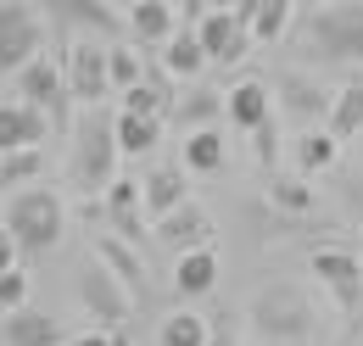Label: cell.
I'll use <instances>...</instances> for the list:
<instances>
[{
    "instance_id": "6da1fadb",
    "label": "cell",
    "mask_w": 363,
    "mask_h": 346,
    "mask_svg": "<svg viewBox=\"0 0 363 346\" xmlns=\"http://www.w3.org/2000/svg\"><path fill=\"white\" fill-rule=\"evenodd\" d=\"M67 184L79 196H101L112 179H118V162H123V145H118V118L101 112V106H84L73 118V134H67Z\"/></svg>"
},
{
    "instance_id": "7a4b0ae2",
    "label": "cell",
    "mask_w": 363,
    "mask_h": 346,
    "mask_svg": "<svg viewBox=\"0 0 363 346\" xmlns=\"http://www.w3.org/2000/svg\"><path fill=\"white\" fill-rule=\"evenodd\" d=\"M291 40L313 62H335V67H358L363 62V0H335V6H313L296 17Z\"/></svg>"
},
{
    "instance_id": "3957f363",
    "label": "cell",
    "mask_w": 363,
    "mask_h": 346,
    "mask_svg": "<svg viewBox=\"0 0 363 346\" xmlns=\"http://www.w3.org/2000/svg\"><path fill=\"white\" fill-rule=\"evenodd\" d=\"M0 223L17 235L23 257H40V252H56V240H62V229H67V207H62L56 190H17V196L6 201V218H0Z\"/></svg>"
},
{
    "instance_id": "277c9868",
    "label": "cell",
    "mask_w": 363,
    "mask_h": 346,
    "mask_svg": "<svg viewBox=\"0 0 363 346\" xmlns=\"http://www.w3.org/2000/svg\"><path fill=\"white\" fill-rule=\"evenodd\" d=\"M252 330L279 346H308L318 335V313L296 285H269L252 296Z\"/></svg>"
},
{
    "instance_id": "5b68a950",
    "label": "cell",
    "mask_w": 363,
    "mask_h": 346,
    "mask_svg": "<svg viewBox=\"0 0 363 346\" xmlns=\"http://www.w3.org/2000/svg\"><path fill=\"white\" fill-rule=\"evenodd\" d=\"M73 291H79V302H84V313H90L95 324H112V330H118V324H129V313H135L129 285L95 257V252H84V257L73 262Z\"/></svg>"
},
{
    "instance_id": "8992f818",
    "label": "cell",
    "mask_w": 363,
    "mask_h": 346,
    "mask_svg": "<svg viewBox=\"0 0 363 346\" xmlns=\"http://www.w3.org/2000/svg\"><path fill=\"white\" fill-rule=\"evenodd\" d=\"M308 268H313L318 285L330 291L335 313L352 318V330H358V318H363V257L347 252V246H313V252H308Z\"/></svg>"
},
{
    "instance_id": "52a82bcc",
    "label": "cell",
    "mask_w": 363,
    "mask_h": 346,
    "mask_svg": "<svg viewBox=\"0 0 363 346\" xmlns=\"http://www.w3.org/2000/svg\"><path fill=\"white\" fill-rule=\"evenodd\" d=\"M45 50V17L28 0H0V79H17Z\"/></svg>"
},
{
    "instance_id": "ba28073f",
    "label": "cell",
    "mask_w": 363,
    "mask_h": 346,
    "mask_svg": "<svg viewBox=\"0 0 363 346\" xmlns=\"http://www.w3.org/2000/svg\"><path fill=\"white\" fill-rule=\"evenodd\" d=\"M17 95L34 101V106H45L56 134H73V89H67V73H62L56 56H34V62L17 73Z\"/></svg>"
},
{
    "instance_id": "9c48e42d",
    "label": "cell",
    "mask_w": 363,
    "mask_h": 346,
    "mask_svg": "<svg viewBox=\"0 0 363 346\" xmlns=\"http://www.w3.org/2000/svg\"><path fill=\"white\" fill-rule=\"evenodd\" d=\"M67 62H62V73H67V89H73V101H84V106H101L106 95H112V45H95V40H67L62 50Z\"/></svg>"
},
{
    "instance_id": "30bf717a",
    "label": "cell",
    "mask_w": 363,
    "mask_h": 346,
    "mask_svg": "<svg viewBox=\"0 0 363 346\" xmlns=\"http://www.w3.org/2000/svg\"><path fill=\"white\" fill-rule=\"evenodd\" d=\"M101 218H106V229H112V235H123V240H135V246H145V240H151V235H145V223H151L145 196H140L135 179H123V173L101 190Z\"/></svg>"
},
{
    "instance_id": "8fae6325",
    "label": "cell",
    "mask_w": 363,
    "mask_h": 346,
    "mask_svg": "<svg viewBox=\"0 0 363 346\" xmlns=\"http://www.w3.org/2000/svg\"><path fill=\"white\" fill-rule=\"evenodd\" d=\"M274 106H279L291 123H318V118H330L335 89H324L318 79H308V73H279V84H274Z\"/></svg>"
},
{
    "instance_id": "7c38bea8",
    "label": "cell",
    "mask_w": 363,
    "mask_h": 346,
    "mask_svg": "<svg viewBox=\"0 0 363 346\" xmlns=\"http://www.w3.org/2000/svg\"><path fill=\"white\" fill-rule=\"evenodd\" d=\"M56 123H50L45 106H34V101H0V157L6 151H23V145H45Z\"/></svg>"
},
{
    "instance_id": "4fadbf2b",
    "label": "cell",
    "mask_w": 363,
    "mask_h": 346,
    "mask_svg": "<svg viewBox=\"0 0 363 346\" xmlns=\"http://www.w3.org/2000/svg\"><path fill=\"white\" fill-rule=\"evenodd\" d=\"M123 17H129V34H135L145 50H162V45L179 34V23H184L174 0H129Z\"/></svg>"
},
{
    "instance_id": "5bb4252c",
    "label": "cell",
    "mask_w": 363,
    "mask_h": 346,
    "mask_svg": "<svg viewBox=\"0 0 363 346\" xmlns=\"http://www.w3.org/2000/svg\"><path fill=\"white\" fill-rule=\"evenodd\" d=\"M157 246H168V252H196V246H213V218L201 213L196 201H184L174 213H162L157 223Z\"/></svg>"
},
{
    "instance_id": "9a60e30c",
    "label": "cell",
    "mask_w": 363,
    "mask_h": 346,
    "mask_svg": "<svg viewBox=\"0 0 363 346\" xmlns=\"http://www.w3.org/2000/svg\"><path fill=\"white\" fill-rule=\"evenodd\" d=\"M0 341L6 346H67V324L56 313H40V307H11L6 324H0Z\"/></svg>"
},
{
    "instance_id": "2e32d148",
    "label": "cell",
    "mask_w": 363,
    "mask_h": 346,
    "mask_svg": "<svg viewBox=\"0 0 363 346\" xmlns=\"http://www.w3.org/2000/svg\"><path fill=\"white\" fill-rule=\"evenodd\" d=\"M196 34H201V45H207L213 67H235V62L252 50V28H240L235 11H207V17L196 23Z\"/></svg>"
},
{
    "instance_id": "e0dca14e",
    "label": "cell",
    "mask_w": 363,
    "mask_h": 346,
    "mask_svg": "<svg viewBox=\"0 0 363 346\" xmlns=\"http://www.w3.org/2000/svg\"><path fill=\"white\" fill-rule=\"evenodd\" d=\"M140 196H145V213L157 223L162 213H174V207L190 201V168L184 162H157V168L140 179Z\"/></svg>"
},
{
    "instance_id": "ac0fdd59",
    "label": "cell",
    "mask_w": 363,
    "mask_h": 346,
    "mask_svg": "<svg viewBox=\"0 0 363 346\" xmlns=\"http://www.w3.org/2000/svg\"><path fill=\"white\" fill-rule=\"evenodd\" d=\"M224 118L240 134H252L257 123H269V118H274V89L263 84V79H240V84H229L224 89Z\"/></svg>"
},
{
    "instance_id": "d6986e66",
    "label": "cell",
    "mask_w": 363,
    "mask_h": 346,
    "mask_svg": "<svg viewBox=\"0 0 363 346\" xmlns=\"http://www.w3.org/2000/svg\"><path fill=\"white\" fill-rule=\"evenodd\" d=\"M90 252L106 262L123 285H129V296H135V302H145V257H140L135 240H123V235H90Z\"/></svg>"
},
{
    "instance_id": "ffe728a7",
    "label": "cell",
    "mask_w": 363,
    "mask_h": 346,
    "mask_svg": "<svg viewBox=\"0 0 363 346\" xmlns=\"http://www.w3.org/2000/svg\"><path fill=\"white\" fill-rule=\"evenodd\" d=\"M179 162H184L190 173H201V179L224 173V168H229V145H224V134H218V123H213V129H190V134H184Z\"/></svg>"
},
{
    "instance_id": "44dd1931",
    "label": "cell",
    "mask_w": 363,
    "mask_h": 346,
    "mask_svg": "<svg viewBox=\"0 0 363 346\" xmlns=\"http://www.w3.org/2000/svg\"><path fill=\"white\" fill-rule=\"evenodd\" d=\"M213 285H218V252H213V246H196V252H179V268H174V291H179L184 302L207 296Z\"/></svg>"
},
{
    "instance_id": "7402d4cb",
    "label": "cell",
    "mask_w": 363,
    "mask_h": 346,
    "mask_svg": "<svg viewBox=\"0 0 363 346\" xmlns=\"http://www.w3.org/2000/svg\"><path fill=\"white\" fill-rule=\"evenodd\" d=\"M50 11H62V23H73V28H90L101 40H118V34H129V17H112L101 0H45Z\"/></svg>"
},
{
    "instance_id": "603a6c76",
    "label": "cell",
    "mask_w": 363,
    "mask_h": 346,
    "mask_svg": "<svg viewBox=\"0 0 363 346\" xmlns=\"http://www.w3.org/2000/svg\"><path fill=\"white\" fill-rule=\"evenodd\" d=\"M162 62H168V73H174V79H201V67H207L213 56H207L201 34H196V23H190V28L179 23V34L162 45Z\"/></svg>"
},
{
    "instance_id": "cb8c5ba5",
    "label": "cell",
    "mask_w": 363,
    "mask_h": 346,
    "mask_svg": "<svg viewBox=\"0 0 363 346\" xmlns=\"http://www.w3.org/2000/svg\"><path fill=\"white\" fill-rule=\"evenodd\" d=\"M218 118H224V95H218V89H207V84H196L190 95H179V106H174V118H168V123L190 134V129H213Z\"/></svg>"
},
{
    "instance_id": "d4e9b609",
    "label": "cell",
    "mask_w": 363,
    "mask_h": 346,
    "mask_svg": "<svg viewBox=\"0 0 363 346\" xmlns=\"http://www.w3.org/2000/svg\"><path fill=\"white\" fill-rule=\"evenodd\" d=\"M324 129L335 134L341 145H352V140L363 134V79H352V84H341V89H335V106H330Z\"/></svg>"
},
{
    "instance_id": "484cf974",
    "label": "cell",
    "mask_w": 363,
    "mask_h": 346,
    "mask_svg": "<svg viewBox=\"0 0 363 346\" xmlns=\"http://www.w3.org/2000/svg\"><path fill=\"white\" fill-rule=\"evenodd\" d=\"M118 145H123V157H151V151L162 145V118L118 112Z\"/></svg>"
},
{
    "instance_id": "4316f807",
    "label": "cell",
    "mask_w": 363,
    "mask_h": 346,
    "mask_svg": "<svg viewBox=\"0 0 363 346\" xmlns=\"http://www.w3.org/2000/svg\"><path fill=\"white\" fill-rule=\"evenodd\" d=\"M291 157H296V168H302V173H324V168H335L341 140H335L330 129H308L296 145H291Z\"/></svg>"
},
{
    "instance_id": "83f0119b",
    "label": "cell",
    "mask_w": 363,
    "mask_h": 346,
    "mask_svg": "<svg viewBox=\"0 0 363 346\" xmlns=\"http://www.w3.org/2000/svg\"><path fill=\"white\" fill-rule=\"evenodd\" d=\"M269 207L285 218H308L318 207V190L308 184V179H274L269 184Z\"/></svg>"
},
{
    "instance_id": "f1b7e54d",
    "label": "cell",
    "mask_w": 363,
    "mask_h": 346,
    "mask_svg": "<svg viewBox=\"0 0 363 346\" xmlns=\"http://www.w3.org/2000/svg\"><path fill=\"white\" fill-rule=\"evenodd\" d=\"M213 324H201V313H168L157 324V346H207Z\"/></svg>"
},
{
    "instance_id": "f546056e",
    "label": "cell",
    "mask_w": 363,
    "mask_h": 346,
    "mask_svg": "<svg viewBox=\"0 0 363 346\" xmlns=\"http://www.w3.org/2000/svg\"><path fill=\"white\" fill-rule=\"evenodd\" d=\"M45 168V145H23V151H6L0 157V190H11V184H28L34 173Z\"/></svg>"
},
{
    "instance_id": "4dcf8cb0",
    "label": "cell",
    "mask_w": 363,
    "mask_h": 346,
    "mask_svg": "<svg viewBox=\"0 0 363 346\" xmlns=\"http://www.w3.org/2000/svg\"><path fill=\"white\" fill-rule=\"evenodd\" d=\"M291 11H296V0H269L263 11H257V23H252V40L257 45H279L291 34Z\"/></svg>"
},
{
    "instance_id": "1f68e13d",
    "label": "cell",
    "mask_w": 363,
    "mask_h": 346,
    "mask_svg": "<svg viewBox=\"0 0 363 346\" xmlns=\"http://www.w3.org/2000/svg\"><path fill=\"white\" fill-rule=\"evenodd\" d=\"M140 79H145V56L140 50H129V45L112 40V89L123 95V89H135Z\"/></svg>"
},
{
    "instance_id": "d6a6232c",
    "label": "cell",
    "mask_w": 363,
    "mask_h": 346,
    "mask_svg": "<svg viewBox=\"0 0 363 346\" xmlns=\"http://www.w3.org/2000/svg\"><path fill=\"white\" fill-rule=\"evenodd\" d=\"M279 151H285V145H279V123H257V129H252V157H257V168H279Z\"/></svg>"
},
{
    "instance_id": "836d02e7",
    "label": "cell",
    "mask_w": 363,
    "mask_h": 346,
    "mask_svg": "<svg viewBox=\"0 0 363 346\" xmlns=\"http://www.w3.org/2000/svg\"><path fill=\"white\" fill-rule=\"evenodd\" d=\"M0 307L11 313V307H28V274L23 268H6L0 274Z\"/></svg>"
},
{
    "instance_id": "e575fe53",
    "label": "cell",
    "mask_w": 363,
    "mask_h": 346,
    "mask_svg": "<svg viewBox=\"0 0 363 346\" xmlns=\"http://www.w3.org/2000/svg\"><path fill=\"white\" fill-rule=\"evenodd\" d=\"M67 346H129V335L118 330V335H106V330H90V335H73Z\"/></svg>"
},
{
    "instance_id": "d590c367",
    "label": "cell",
    "mask_w": 363,
    "mask_h": 346,
    "mask_svg": "<svg viewBox=\"0 0 363 346\" xmlns=\"http://www.w3.org/2000/svg\"><path fill=\"white\" fill-rule=\"evenodd\" d=\"M17 252H23V246H17V235L0 223V274H6V268H17Z\"/></svg>"
},
{
    "instance_id": "8d00e7d4",
    "label": "cell",
    "mask_w": 363,
    "mask_h": 346,
    "mask_svg": "<svg viewBox=\"0 0 363 346\" xmlns=\"http://www.w3.org/2000/svg\"><path fill=\"white\" fill-rule=\"evenodd\" d=\"M174 6H179V17H184V23H201V17L213 11V0H174Z\"/></svg>"
},
{
    "instance_id": "74e56055",
    "label": "cell",
    "mask_w": 363,
    "mask_h": 346,
    "mask_svg": "<svg viewBox=\"0 0 363 346\" xmlns=\"http://www.w3.org/2000/svg\"><path fill=\"white\" fill-rule=\"evenodd\" d=\"M207 346H235V341H229V330H213V341H207Z\"/></svg>"
},
{
    "instance_id": "f35d334b",
    "label": "cell",
    "mask_w": 363,
    "mask_h": 346,
    "mask_svg": "<svg viewBox=\"0 0 363 346\" xmlns=\"http://www.w3.org/2000/svg\"><path fill=\"white\" fill-rule=\"evenodd\" d=\"M313 6H335V0H296V11H313Z\"/></svg>"
},
{
    "instance_id": "ab89813d",
    "label": "cell",
    "mask_w": 363,
    "mask_h": 346,
    "mask_svg": "<svg viewBox=\"0 0 363 346\" xmlns=\"http://www.w3.org/2000/svg\"><path fill=\"white\" fill-rule=\"evenodd\" d=\"M229 6H235V0H213V11H229Z\"/></svg>"
},
{
    "instance_id": "60d3db41",
    "label": "cell",
    "mask_w": 363,
    "mask_h": 346,
    "mask_svg": "<svg viewBox=\"0 0 363 346\" xmlns=\"http://www.w3.org/2000/svg\"><path fill=\"white\" fill-rule=\"evenodd\" d=\"M0 218H6V201H0Z\"/></svg>"
},
{
    "instance_id": "b9f144b4",
    "label": "cell",
    "mask_w": 363,
    "mask_h": 346,
    "mask_svg": "<svg viewBox=\"0 0 363 346\" xmlns=\"http://www.w3.org/2000/svg\"><path fill=\"white\" fill-rule=\"evenodd\" d=\"M123 6H129V0H123Z\"/></svg>"
}]
</instances>
